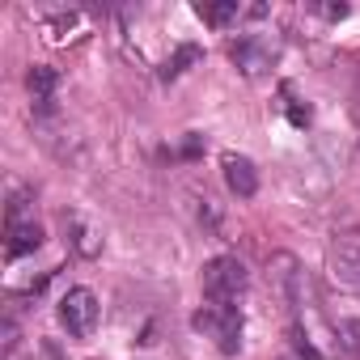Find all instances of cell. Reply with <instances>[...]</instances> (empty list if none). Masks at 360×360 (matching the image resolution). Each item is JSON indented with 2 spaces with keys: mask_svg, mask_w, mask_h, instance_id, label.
<instances>
[{
  "mask_svg": "<svg viewBox=\"0 0 360 360\" xmlns=\"http://www.w3.org/2000/svg\"><path fill=\"white\" fill-rule=\"evenodd\" d=\"M191 326H195L200 335H208L225 356H238V352H242V330H246V322H242V309H238V305H217V301H208V305L195 309Z\"/></svg>",
  "mask_w": 360,
  "mask_h": 360,
  "instance_id": "obj_1",
  "label": "cell"
},
{
  "mask_svg": "<svg viewBox=\"0 0 360 360\" xmlns=\"http://www.w3.org/2000/svg\"><path fill=\"white\" fill-rule=\"evenodd\" d=\"M200 284H204V297H208V301H217V305H233V301L250 288V271H246V263H242V259L221 255V259L204 263Z\"/></svg>",
  "mask_w": 360,
  "mask_h": 360,
  "instance_id": "obj_2",
  "label": "cell"
},
{
  "mask_svg": "<svg viewBox=\"0 0 360 360\" xmlns=\"http://www.w3.org/2000/svg\"><path fill=\"white\" fill-rule=\"evenodd\" d=\"M39 246H43V225L34 221V208L26 204V195H13L9 221H5V255L22 259V255H34Z\"/></svg>",
  "mask_w": 360,
  "mask_h": 360,
  "instance_id": "obj_3",
  "label": "cell"
},
{
  "mask_svg": "<svg viewBox=\"0 0 360 360\" xmlns=\"http://www.w3.org/2000/svg\"><path fill=\"white\" fill-rule=\"evenodd\" d=\"M326 267L343 288L360 292V229H339L326 246Z\"/></svg>",
  "mask_w": 360,
  "mask_h": 360,
  "instance_id": "obj_4",
  "label": "cell"
},
{
  "mask_svg": "<svg viewBox=\"0 0 360 360\" xmlns=\"http://www.w3.org/2000/svg\"><path fill=\"white\" fill-rule=\"evenodd\" d=\"M98 314H102V305H98L94 288H68V292L60 297V322H64V330L77 335V339L94 335Z\"/></svg>",
  "mask_w": 360,
  "mask_h": 360,
  "instance_id": "obj_5",
  "label": "cell"
},
{
  "mask_svg": "<svg viewBox=\"0 0 360 360\" xmlns=\"http://www.w3.org/2000/svg\"><path fill=\"white\" fill-rule=\"evenodd\" d=\"M229 60H233L246 77H259V72H267V68L276 64V43L263 39V34H246V39L229 43Z\"/></svg>",
  "mask_w": 360,
  "mask_h": 360,
  "instance_id": "obj_6",
  "label": "cell"
},
{
  "mask_svg": "<svg viewBox=\"0 0 360 360\" xmlns=\"http://www.w3.org/2000/svg\"><path fill=\"white\" fill-rule=\"evenodd\" d=\"M297 259L288 255V250H280V255H271V263H267V284H271V292L280 297V305L292 314L297 309Z\"/></svg>",
  "mask_w": 360,
  "mask_h": 360,
  "instance_id": "obj_7",
  "label": "cell"
},
{
  "mask_svg": "<svg viewBox=\"0 0 360 360\" xmlns=\"http://www.w3.org/2000/svg\"><path fill=\"white\" fill-rule=\"evenodd\" d=\"M221 165H225V183H229V191H233L238 200H250V195L259 191V169H255V161H250V157L225 153V157H221Z\"/></svg>",
  "mask_w": 360,
  "mask_h": 360,
  "instance_id": "obj_8",
  "label": "cell"
},
{
  "mask_svg": "<svg viewBox=\"0 0 360 360\" xmlns=\"http://www.w3.org/2000/svg\"><path fill=\"white\" fill-rule=\"evenodd\" d=\"M26 85H30L34 106H39V110H51L56 89H60V72H56L51 64H34V68H30V77H26Z\"/></svg>",
  "mask_w": 360,
  "mask_h": 360,
  "instance_id": "obj_9",
  "label": "cell"
},
{
  "mask_svg": "<svg viewBox=\"0 0 360 360\" xmlns=\"http://www.w3.org/2000/svg\"><path fill=\"white\" fill-rule=\"evenodd\" d=\"M335 335V356L339 360H360V318H339L330 326Z\"/></svg>",
  "mask_w": 360,
  "mask_h": 360,
  "instance_id": "obj_10",
  "label": "cell"
},
{
  "mask_svg": "<svg viewBox=\"0 0 360 360\" xmlns=\"http://www.w3.org/2000/svg\"><path fill=\"white\" fill-rule=\"evenodd\" d=\"M195 18L221 30V26H229V22L242 18V5H238V0H204V5H195Z\"/></svg>",
  "mask_w": 360,
  "mask_h": 360,
  "instance_id": "obj_11",
  "label": "cell"
},
{
  "mask_svg": "<svg viewBox=\"0 0 360 360\" xmlns=\"http://www.w3.org/2000/svg\"><path fill=\"white\" fill-rule=\"evenodd\" d=\"M195 60H200V47H178V56H174V60H165V68H161V81L183 77V72H187Z\"/></svg>",
  "mask_w": 360,
  "mask_h": 360,
  "instance_id": "obj_12",
  "label": "cell"
},
{
  "mask_svg": "<svg viewBox=\"0 0 360 360\" xmlns=\"http://www.w3.org/2000/svg\"><path fill=\"white\" fill-rule=\"evenodd\" d=\"M288 335H292V347H297V356H301V360H318V347L309 343V335H305L301 326H292Z\"/></svg>",
  "mask_w": 360,
  "mask_h": 360,
  "instance_id": "obj_13",
  "label": "cell"
},
{
  "mask_svg": "<svg viewBox=\"0 0 360 360\" xmlns=\"http://www.w3.org/2000/svg\"><path fill=\"white\" fill-rule=\"evenodd\" d=\"M309 13H318L326 22H343L347 18V5H343V0H339V5H309Z\"/></svg>",
  "mask_w": 360,
  "mask_h": 360,
  "instance_id": "obj_14",
  "label": "cell"
},
{
  "mask_svg": "<svg viewBox=\"0 0 360 360\" xmlns=\"http://www.w3.org/2000/svg\"><path fill=\"white\" fill-rule=\"evenodd\" d=\"M284 98H288V119H292L297 127H305V123H309V106H301V102L292 98V89H284Z\"/></svg>",
  "mask_w": 360,
  "mask_h": 360,
  "instance_id": "obj_15",
  "label": "cell"
},
{
  "mask_svg": "<svg viewBox=\"0 0 360 360\" xmlns=\"http://www.w3.org/2000/svg\"><path fill=\"white\" fill-rule=\"evenodd\" d=\"M195 153H200V136L191 131V136H187V157H195Z\"/></svg>",
  "mask_w": 360,
  "mask_h": 360,
  "instance_id": "obj_16",
  "label": "cell"
}]
</instances>
